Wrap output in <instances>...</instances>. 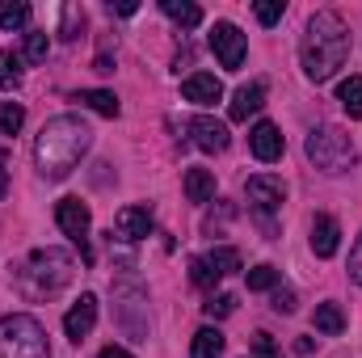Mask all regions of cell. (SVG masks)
<instances>
[{
	"label": "cell",
	"instance_id": "4fadbf2b",
	"mask_svg": "<svg viewBox=\"0 0 362 358\" xmlns=\"http://www.w3.org/2000/svg\"><path fill=\"white\" fill-rule=\"evenodd\" d=\"M114 228H118V241L135 245V241H144L152 232V211L148 207H122L118 219H114Z\"/></svg>",
	"mask_w": 362,
	"mask_h": 358
},
{
	"label": "cell",
	"instance_id": "44dd1931",
	"mask_svg": "<svg viewBox=\"0 0 362 358\" xmlns=\"http://www.w3.org/2000/svg\"><path fill=\"white\" fill-rule=\"evenodd\" d=\"M312 325H316L320 333H329V337H337V333L346 329V312H341L337 304H320V308H316V316H312Z\"/></svg>",
	"mask_w": 362,
	"mask_h": 358
},
{
	"label": "cell",
	"instance_id": "484cf974",
	"mask_svg": "<svg viewBox=\"0 0 362 358\" xmlns=\"http://www.w3.org/2000/svg\"><path fill=\"white\" fill-rule=\"evenodd\" d=\"M25 122V110L17 101H0V135H17Z\"/></svg>",
	"mask_w": 362,
	"mask_h": 358
},
{
	"label": "cell",
	"instance_id": "6da1fadb",
	"mask_svg": "<svg viewBox=\"0 0 362 358\" xmlns=\"http://www.w3.org/2000/svg\"><path fill=\"white\" fill-rule=\"evenodd\" d=\"M93 131L81 114H55L42 122L38 139H34V165L47 181L72 178V169L81 165V156L89 152Z\"/></svg>",
	"mask_w": 362,
	"mask_h": 358
},
{
	"label": "cell",
	"instance_id": "74e56055",
	"mask_svg": "<svg viewBox=\"0 0 362 358\" xmlns=\"http://www.w3.org/2000/svg\"><path fill=\"white\" fill-rule=\"evenodd\" d=\"M295 354H312V337H299L295 342Z\"/></svg>",
	"mask_w": 362,
	"mask_h": 358
},
{
	"label": "cell",
	"instance_id": "30bf717a",
	"mask_svg": "<svg viewBox=\"0 0 362 358\" xmlns=\"http://www.w3.org/2000/svg\"><path fill=\"white\" fill-rule=\"evenodd\" d=\"M93 325H97V295H81L72 308H68V316H64V333L72 337V342H85L93 333Z\"/></svg>",
	"mask_w": 362,
	"mask_h": 358
},
{
	"label": "cell",
	"instance_id": "ba28073f",
	"mask_svg": "<svg viewBox=\"0 0 362 358\" xmlns=\"http://www.w3.org/2000/svg\"><path fill=\"white\" fill-rule=\"evenodd\" d=\"M211 51H215V59H219L228 72H240L249 42H245V34H240L232 21H215V30H211Z\"/></svg>",
	"mask_w": 362,
	"mask_h": 358
},
{
	"label": "cell",
	"instance_id": "f35d334b",
	"mask_svg": "<svg viewBox=\"0 0 362 358\" xmlns=\"http://www.w3.org/2000/svg\"><path fill=\"white\" fill-rule=\"evenodd\" d=\"M4 190H8V173L0 169V198H4Z\"/></svg>",
	"mask_w": 362,
	"mask_h": 358
},
{
	"label": "cell",
	"instance_id": "3957f363",
	"mask_svg": "<svg viewBox=\"0 0 362 358\" xmlns=\"http://www.w3.org/2000/svg\"><path fill=\"white\" fill-rule=\"evenodd\" d=\"M72 274H76L72 253H64V249H34L17 270V291L25 299H51V295H59L72 282Z\"/></svg>",
	"mask_w": 362,
	"mask_h": 358
},
{
	"label": "cell",
	"instance_id": "4316f807",
	"mask_svg": "<svg viewBox=\"0 0 362 358\" xmlns=\"http://www.w3.org/2000/svg\"><path fill=\"white\" fill-rule=\"evenodd\" d=\"M21 85V59L13 51H0V89H17Z\"/></svg>",
	"mask_w": 362,
	"mask_h": 358
},
{
	"label": "cell",
	"instance_id": "5b68a950",
	"mask_svg": "<svg viewBox=\"0 0 362 358\" xmlns=\"http://www.w3.org/2000/svg\"><path fill=\"white\" fill-rule=\"evenodd\" d=\"M303 152H308V161H312L316 169H325V173H346V169L358 161V152H354V144H350V135H346L341 127H316V131L308 135Z\"/></svg>",
	"mask_w": 362,
	"mask_h": 358
},
{
	"label": "cell",
	"instance_id": "f1b7e54d",
	"mask_svg": "<svg viewBox=\"0 0 362 358\" xmlns=\"http://www.w3.org/2000/svg\"><path fill=\"white\" fill-rule=\"evenodd\" d=\"M202 312H206L211 321H223V316L236 312V295H211V299L202 304Z\"/></svg>",
	"mask_w": 362,
	"mask_h": 358
},
{
	"label": "cell",
	"instance_id": "d6986e66",
	"mask_svg": "<svg viewBox=\"0 0 362 358\" xmlns=\"http://www.w3.org/2000/svg\"><path fill=\"white\" fill-rule=\"evenodd\" d=\"M160 8H165V17H173L181 30H194V25H202V8L198 4H189V0H160Z\"/></svg>",
	"mask_w": 362,
	"mask_h": 358
},
{
	"label": "cell",
	"instance_id": "1f68e13d",
	"mask_svg": "<svg viewBox=\"0 0 362 358\" xmlns=\"http://www.w3.org/2000/svg\"><path fill=\"white\" fill-rule=\"evenodd\" d=\"M282 8H286L282 0H257V4H253V13H257V21H262V25H274V21L282 17Z\"/></svg>",
	"mask_w": 362,
	"mask_h": 358
},
{
	"label": "cell",
	"instance_id": "2e32d148",
	"mask_svg": "<svg viewBox=\"0 0 362 358\" xmlns=\"http://www.w3.org/2000/svg\"><path fill=\"white\" fill-rule=\"evenodd\" d=\"M249 148H253L257 161L274 165V161L282 156V135H278V127H274V122H257V127L249 131Z\"/></svg>",
	"mask_w": 362,
	"mask_h": 358
},
{
	"label": "cell",
	"instance_id": "8992f818",
	"mask_svg": "<svg viewBox=\"0 0 362 358\" xmlns=\"http://www.w3.org/2000/svg\"><path fill=\"white\" fill-rule=\"evenodd\" d=\"M55 224H59V228H64V236L81 249V258L93 262V253H89V228H93L89 207H85L81 198H59V202H55Z\"/></svg>",
	"mask_w": 362,
	"mask_h": 358
},
{
	"label": "cell",
	"instance_id": "8d00e7d4",
	"mask_svg": "<svg viewBox=\"0 0 362 358\" xmlns=\"http://www.w3.org/2000/svg\"><path fill=\"white\" fill-rule=\"evenodd\" d=\"M97 358H131V354H127L122 346H105V350H101V354H97Z\"/></svg>",
	"mask_w": 362,
	"mask_h": 358
},
{
	"label": "cell",
	"instance_id": "83f0119b",
	"mask_svg": "<svg viewBox=\"0 0 362 358\" xmlns=\"http://www.w3.org/2000/svg\"><path fill=\"white\" fill-rule=\"evenodd\" d=\"M47 47H51V42H47V30H30V34H25V59H30V64H42V59H47Z\"/></svg>",
	"mask_w": 362,
	"mask_h": 358
},
{
	"label": "cell",
	"instance_id": "e575fe53",
	"mask_svg": "<svg viewBox=\"0 0 362 358\" xmlns=\"http://www.w3.org/2000/svg\"><path fill=\"white\" fill-rule=\"evenodd\" d=\"M350 278L362 287V236L354 241V249H350Z\"/></svg>",
	"mask_w": 362,
	"mask_h": 358
},
{
	"label": "cell",
	"instance_id": "4dcf8cb0",
	"mask_svg": "<svg viewBox=\"0 0 362 358\" xmlns=\"http://www.w3.org/2000/svg\"><path fill=\"white\" fill-rule=\"evenodd\" d=\"M189 282H194V287H215L219 274L206 266V258H189Z\"/></svg>",
	"mask_w": 362,
	"mask_h": 358
},
{
	"label": "cell",
	"instance_id": "8fae6325",
	"mask_svg": "<svg viewBox=\"0 0 362 358\" xmlns=\"http://www.w3.org/2000/svg\"><path fill=\"white\" fill-rule=\"evenodd\" d=\"M114 299H118V325H122L135 342H148V325L131 321L135 308H148V304H144V291H139V287H114Z\"/></svg>",
	"mask_w": 362,
	"mask_h": 358
},
{
	"label": "cell",
	"instance_id": "5bb4252c",
	"mask_svg": "<svg viewBox=\"0 0 362 358\" xmlns=\"http://www.w3.org/2000/svg\"><path fill=\"white\" fill-rule=\"evenodd\" d=\"M341 249V224L333 215H316L312 219V253L316 258H333Z\"/></svg>",
	"mask_w": 362,
	"mask_h": 358
},
{
	"label": "cell",
	"instance_id": "52a82bcc",
	"mask_svg": "<svg viewBox=\"0 0 362 358\" xmlns=\"http://www.w3.org/2000/svg\"><path fill=\"white\" fill-rule=\"evenodd\" d=\"M245 198H249V207L262 215V224H266V232L274 236V224L270 215L274 211H282V202H286V185L278 178H270V173H257V178L245 181Z\"/></svg>",
	"mask_w": 362,
	"mask_h": 358
},
{
	"label": "cell",
	"instance_id": "d6a6232c",
	"mask_svg": "<svg viewBox=\"0 0 362 358\" xmlns=\"http://www.w3.org/2000/svg\"><path fill=\"white\" fill-rule=\"evenodd\" d=\"M253 358H282L270 333H253Z\"/></svg>",
	"mask_w": 362,
	"mask_h": 358
},
{
	"label": "cell",
	"instance_id": "277c9868",
	"mask_svg": "<svg viewBox=\"0 0 362 358\" xmlns=\"http://www.w3.org/2000/svg\"><path fill=\"white\" fill-rule=\"evenodd\" d=\"M0 354L4 358H51L47 329L34 316H25V312L0 316Z\"/></svg>",
	"mask_w": 362,
	"mask_h": 358
},
{
	"label": "cell",
	"instance_id": "d4e9b609",
	"mask_svg": "<svg viewBox=\"0 0 362 358\" xmlns=\"http://www.w3.org/2000/svg\"><path fill=\"white\" fill-rule=\"evenodd\" d=\"M81 30H85V13H81V4H64V25H59V38L76 42V38H81Z\"/></svg>",
	"mask_w": 362,
	"mask_h": 358
},
{
	"label": "cell",
	"instance_id": "ac0fdd59",
	"mask_svg": "<svg viewBox=\"0 0 362 358\" xmlns=\"http://www.w3.org/2000/svg\"><path fill=\"white\" fill-rule=\"evenodd\" d=\"M189 358H223V333L219 329H198L194 333V346H189Z\"/></svg>",
	"mask_w": 362,
	"mask_h": 358
},
{
	"label": "cell",
	"instance_id": "d590c367",
	"mask_svg": "<svg viewBox=\"0 0 362 358\" xmlns=\"http://www.w3.org/2000/svg\"><path fill=\"white\" fill-rule=\"evenodd\" d=\"M135 8H139V4H135V0H118V4H114V0H110V13H118V17H131V13H135Z\"/></svg>",
	"mask_w": 362,
	"mask_h": 358
},
{
	"label": "cell",
	"instance_id": "cb8c5ba5",
	"mask_svg": "<svg viewBox=\"0 0 362 358\" xmlns=\"http://www.w3.org/2000/svg\"><path fill=\"white\" fill-rule=\"evenodd\" d=\"M206 266L223 278V274L240 270V249H232V245H223V249H211V253H206Z\"/></svg>",
	"mask_w": 362,
	"mask_h": 358
},
{
	"label": "cell",
	"instance_id": "9a60e30c",
	"mask_svg": "<svg viewBox=\"0 0 362 358\" xmlns=\"http://www.w3.org/2000/svg\"><path fill=\"white\" fill-rule=\"evenodd\" d=\"M266 105V81H253V85H240L236 97H232V105H228V118L232 122H245L249 114H257Z\"/></svg>",
	"mask_w": 362,
	"mask_h": 358
},
{
	"label": "cell",
	"instance_id": "f546056e",
	"mask_svg": "<svg viewBox=\"0 0 362 358\" xmlns=\"http://www.w3.org/2000/svg\"><path fill=\"white\" fill-rule=\"evenodd\" d=\"M245 278H249V291H274L278 287V270L274 266H257V270H249Z\"/></svg>",
	"mask_w": 362,
	"mask_h": 358
},
{
	"label": "cell",
	"instance_id": "7c38bea8",
	"mask_svg": "<svg viewBox=\"0 0 362 358\" xmlns=\"http://www.w3.org/2000/svg\"><path fill=\"white\" fill-rule=\"evenodd\" d=\"M181 97L194 101V105H215V101H223V85L211 72H194V76L181 81Z\"/></svg>",
	"mask_w": 362,
	"mask_h": 358
},
{
	"label": "cell",
	"instance_id": "7402d4cb",
	"mask_svg": "<svg viewBox=\"0 0 362 358\" xmlns=\"http://www.w3.org/2000/svg\"><path fill=\"white\" fill-rule=\"evenodd\" d=\"M337 101H341V110H346L350 118H362V76L341 81V85H337Z\"/></svg>",
	"mask_w": 362,
	"mask_h": 358
},
{
	"label": "cell",
	"instance_id": "9c48e42d",
	"mask_svg": "<svg viewBox=\"0 0 362 358\" xmlns=\"http://www.w3.org/2000/svg\"><path fill=\"white\" fill-rule=\"evenodd\" d=\"M185 131H189L194 148H202V152H223L228 148V127L219 118H211V114H194L185 122Z\"/></svg>",
	"mask_w": 362,
	"mask_h": 358
},
{
	"label": "cell",
	"instance_id": "ffe728a7",
	"mask_svg": "<svg viewBox=\"0 0 362 358\" xmlns=\"http://www.w3.org/2000/svg\"><path fill=\"white\" fill-rule=\"evenodd\" d=\"M76 101H85L89 110L105 114V118H118V97H114L110 89H81L76 93Z\"/></svg>",
	"mask_w": 362,
	"mask_h": 358
},
{
	"label": "cell",
	"instance_id": "e0dca14e",
	"mask_svg": "<svg viewBox=\"0 0 362 358\" xmlns=\"http://www.w3.org/2000/svg\"><path fill=\"white\" fill-rule=\"evenodd\" d=\"M185 198L189 202H211L215 198V173L211 169H185Z\"/></svg>",
	"mask_w": 362,
	"mask_h": 358
},
{
	"label": "cell",
	"instance_id": "836d02e7",
	"mask_svg": "<svg viewBox=\"0 0 362 358\" xmlns=\"http://www.w3.org/2000/svg\"><path fill=\"white\" fill-rule=\"evenodd\" d=\"M274 312H282V316H291L295 312V291H274Z\"/></svg>",
	"mask_w": 362,
	"mask_h": 358
},
{
	"label": "cell",
	"instance_id": "603a6c76",
	"mask_svg": "<svg viewBox=\"0 0 362 358\" xmlns=\"http://www.w3.org/2000/svg\"><path fill=\"white\" fill-rule=\"evenodd\" d=\"M0 25H4V30L30 25V4H25V0H0Z\"/></svg>",
	"mask_w": 362,
	"mask_h": 358
},
{
	"label": "cell",
	"instance_id": "7a4b0ae2",
	"mask_svg": "<svg viewBox=\"0 0 362 358\" xmlns=\"http://www.w3.org/2000/svg\"><path fill=\"white\" fill-rule=\"evenodd\" d=\"M299 59H303V72L308 81H333L337 68H346L350 59V25L341 21V13H316L303 30V42H299Z\"/></svg>",
	"mask_w": 362,
	"mask_h": 358
}]
</instances>
